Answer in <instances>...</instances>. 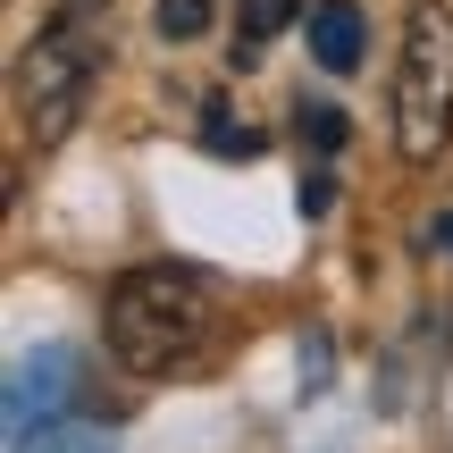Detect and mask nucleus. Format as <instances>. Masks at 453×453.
<instances>
[{
	"mask_svg": "<svg viewBox=\"0 0 453 453\" xmlns=\"http://www.w3.org/2000/svg\"><path fill=\"white\" fill-rule=\"evenodd\" d=\"M211 327H219V277L185 269V260H143V269H127L110 286V303H101V344H110V361L134 370V378L194 370Z\"/></svg>",
	"mask_w": 453,
	"mask_h": 453,
	"instance_id": "1",
	"label": "nucleus"
},
{
	"mask_svg": "<svg viewBox=\"0 0 453 453\" xmlns=\"http://www.w3.org/2000/svg\"><path fill=\"white\" fill-rule=\"evenodd\" d=\"M101 59H110V26H101L93 0H59V17L26 42V59H17V118H26V134L42 151L84 118V101L101 84Z\"/></svg>",
	"mask_w": 453,
	"mask_h": 453,
	"instance_id": "2",
	"label": "nucleus"
},
{
	"mask_svg": "<svg viewBox=\"0 0 453 453\" xmlns=\"http://www.w3.org/2000/svg\"><path fill=\"white\" fill-rule=\"evenodd\" d=\"M453 143V9L411 0L403 9V50H395V151L411 168L445 160Z\"/></svg>",
	"mask_w": 453,
	"mask_h": 453,
	"instance_id": "3",
	"label": "nucleus"
},
{
	"mask_svg": "<svg viewBox=\"0 0 453 453\" xmlns=\"http://www.w3.org/2000/svg\"><path fill=\"white\" fill-rule=\"evenodd\" d=\"M84 353L76 344H42V353H17L9 361V395H0V411H9V445L34 437V428L50 420H76V411H93V387H84Z\"/></svg>",
	"mask_w": 453,
	"mask_h": 453,
	"instance_id": "4",
	"label": "nucleus"
},
{
	"mask_svg": "<svg viewBox=\"0 0 453 453\" xmlns=\"http://www.w3.org/2000/svg\"><path fill=\"white\" fill-rule=\"evenodd\" d=\"M303 34H311V59H319L327 76H353L361 50H370V17H361V0H311Z\"/></svg>",
	"mask_w": 453,
	"mask_h": 453,
	"instance_id": "5",
	"label": "nucleus"
},
{
	"mask_svg": "<svg viewBox=\"0 0 453 453\" xmlns=\"http://www.w3.org/2000/svg\"><path fill=\"white\" fill-rule=\"evenodd\" d=\"M294 17H311V0H235V50H226V59L252 67L260 50H269L277 34L294 26Z\"/></svg>",
	"mask_w": 453,
	"mask_h": 453,
	"instance_id": "6",
	"label": "nucleus"
},
{
	"mask_svg": "<svg viewBox=\"0 0 453 453\" xmlns=\"http://www.w3.org/2000/svg\"><path fill=\"white\" fill-rule=\"evenodd\" d=\"M9 453H118V428H101L93 411H76V420H50V428H34V437H17Z\"/></svg>",
	"mask_w": 453,
	"mask_h": 453,
	"instance_id": "7",
	"label": "nucleus"
},
{
	"mask_svg": "<svg viewBox=\"0 0 453 453\" xmlns=\"http://www.w3.org/2000/svg\"><path fill=\"white\" fill-rule=\"evenodd\" d=\"M202 151H211V160H260V151H269V134L243 127L226 101H211V110H202Z\"/></svg>",
	"mask_w": 453,
	"mask_h": 453,
	"instance_id": "8",
	"label": "nucleus"
},
{
	"mask_svg": "<svg viewBox=\"0 0 453 453\" xmlns=\"http://www.w3.org/2000/svg\"><path fill=\"white\" fill-rule=\"evenodd\" d=\"M294 118H303V143H319V151H344V134H353V127H344V110H336V101H303Z\"/></svg>",
	"mask_w": 453,
	"mask_h": 453,
	"instance_id": "9",
	"label": "nucleus"
},
{
	"mask_svg": "<svg viewBox=\"0 0 453 453\" xmlns=\"http://www.w3.org/2000/svg\"><path fill=\"white\" fill-rule=\"evenodd\" d=\"M202 26H211V0H160V34L168 42H194Z\"/></svg>",
	"mask_w": 453,
	"mask_h": 453,
	"instance_id": "10",
	"label": "nucleus"
},
{
	"mask_svg": "<svg viewBox=\"0 0 453 453\" xmlns=\"http://www.w3.org/2000/svg\"><path fill=\"white\" fill-rule=\"evenodd\" d=\"M327 211H336V177L311 168V177H303V219H327Z\"/></svg>",
	"mask_w": 453,
	"mask_h": 453,
	"instance_id": "11",
	"label": "nucleus"
},
{
	"mask_svg": "<svg viewBox=\"0 0 453 453\" xmlns=\"http://www.w3.org/2000/svg\"><path fill=\"white\" fill-rule=\"evenodd\" d=\"M428 243H437V252H453V211H437V219H428Z\"/></svg>",
	"mask_w": 453,
	"mask_h": 453,
	"instance_id": "12",
	"label": "nucleus"
}]
</instances>
